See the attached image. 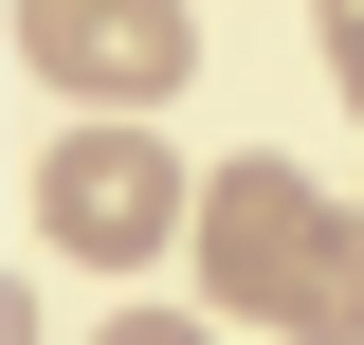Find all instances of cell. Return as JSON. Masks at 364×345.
Returning a JSON list of instances; mask_svg holds the SVG:
<instances>
[{"mask_svg":"<svg viewBox=\"0 0 364 345\" xmlns=\"http://www.w3.org/2000/svg\"><path fill=\"white\" fill-rule=\"evenodd\" d=\"M18 55H37V91L146 128V109L200 73V18H182V0H18Z\"/></svg>","mask_w":364,"mask_h":345,"instance_id":"3957f363","label":"cell"},{"mask_svg":"<svg viewBox=\"0 0 364 345\" xmlns=\"http://www.w3.org/2000/svg\"><path fill=\"white\" fill-rule=\"evenodd\" d=\"M200 309L219 327H273V345H364V200H328L310 164L237 146L200 182V236H182Z\"/></svg>","mask_w":364,"mask_h":345,"instance_id":"6da1fadb","label":"cell"},{"mask_svg":"<svg viewBox=\"0 0 364 345\" xmlns=\"http://www.w3.org/2000/svg\"><path fill=\"white\" fill-rule=\"evenodd\" d=\"M328 73H346V109H364V0H328Z\"/></svg>","mask_w":364,"mask_h":345,"instance_id":"277c9868","label":"cell"},{"mask_svg":"<svg viewBox=\"0 0 364 345\" xmlns=\"http://www.w3.org/2000/svg\"><path fill=\"white\" fill-rule=\"evenodd\" d=\"M37 236H55V255H91V273H146V255H182V236H200V182H182L164 128L73 109V128L37 146Z\"/></svg>","mask_w":364,"mask_h":345,"instance_id":"7a4b0ae2","label":"cell"},{"mask_svg":"<svg viewBox=\"0 0 364 345\" xmlns=\"http://www.w3.org/2000/svg\"><path fill=\"white\" fill-rule=\"evenodd\" d=\"M91 345H200V327H182V309H109Z\"/></svg>","mask_w":364,"mask_h":345,"instance_id":"5b68a950","label":"cell"}]
</instances>
